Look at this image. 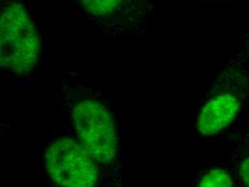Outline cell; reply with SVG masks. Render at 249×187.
<instances>
[{
  "label": "cell",
  "instance_id": "cell-3",
  "mask_svg": "<svg viewBox=\"0 0 249 187\" xmlns=\"http://www.w3.org/2000/svg\"><path fill=\"white\" fill-rule=\"evenodd\" d=\"M0 67L15 77L38 70L41 41L28 0H0Z\"/></svg>",
  "mask_w": 249,
  "mask_h": 187
},
{
  "label": "cell",
  "instance_id": "cell-2",
  "mask_svg": "<svg viewBox=\"0 0 249 187\" xmlns=\"http://www.w3.org/2000/svg\"><path fill=\"white\" fill-rule=\"evenodd\" d=\"M246 58H232L213 72L196 98L193 129L196 137L215 138L236 131L249 116V75Z\"/></svg>",
  "mask_w": 249,
  "mask_h": 187
},
{
  "label": "cell",
  "instance_id": "cell-8",
  "mask_svg": "<svg viewBox=\"0 0 249 187\" xmlns=\"http://www.w3.org/2000/svg\"><path fill=\"white\" fill-rule=\"evenodd\" d=\"M243 45H244V49H245V52H246V58L249 61V22L246 26L245 34H244V37H243Z\"/></svg>",
  "mask_w": 249,
  "mask_h": 187
},
{
  "label": "cell",
  "instance_id": "cell-7",
  "mask_svg": "<svg viewBox=\"0 0 249 187\" xmlns=\"http://www.w3.org/2000/svg\"><path fill=\"white\" fill-rule=\"evenodd\" d=\"M196 187H235V184L229 170L215 167L202 172Z\"/></svg>",
  "mask_w": 249,
  "mask_h": 187
},
{
  "label": "cell",
  "instance_id": "cell-1",
  "mask_svg": "<svg viewBox=\"0 0 249 187\" xmlns=\"http://www.w3.org/2000/svg\"><path fill=\"white\" fill-rule=\"evenodd\" d=\"M56 107L71 121L76 138L101 169L115 165L121 153L118 106L107 90L85 77H62L55 95Z\"/></svg>",
  "mask_w": 249,
  "mask_h": 187
},
{
  "label": "cell",
  "instance_id": "cell-4",
  "mask_svg": "<svg viewBox=\"0 0 249 187\" xmlns=\"http://www.w3.org/2000/svg\"><path fill=\"white\" fill-rule=\"evenodd\" d=\"M77 17L112 38L147 33L156 0H70Z\"/></svg>",
  "mask_w": 249,
  "mask_h": 187
},
{
  "label": "cell",
  "instance_id": "cell-6",
  "mask_svg": "<svg viewBox=\"0 0 249 187\" xmlns=\"http://www.w3.org/2000/svg\"><path fill=\"white\" fill-rule=\"evenodd\" d=\"M234 133L230 172L235 187H249V116Z\"/></svg>",
  "mask_w": 249,
  "mask_h": 187
},
{
  "label": "cell",
  "instance_id": "cell-9",
  "mask_svg": "<svg viewBox=\"0 0 249 187\" xmlns=\"http://www.w3.org/2000/svg\"><path fill=\"white\" fill-rule=\"evenodd\" d=\"M207 1L215 2V3H219V2H228V1H230V0H207Z\"/></svg>",
  "mask_w": 249,
  "mask_h": 187
},
{
  "label": "cell",
  "instance_id": "cell-5",
  "mask_svg": "<svg viewBox=\"0 0 249 187\" xmlns=\"http://www.w3.org/2000/svg\"><path fill=\"white\" fill-rule=\"evenodd\" d=\"M43 167L56 187H98L101 167L76 136L57 132L43 153Z\"/></svg>",
  "mask_w": 249,
  "mask_h": 187
}]
</instances>
